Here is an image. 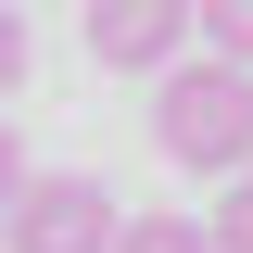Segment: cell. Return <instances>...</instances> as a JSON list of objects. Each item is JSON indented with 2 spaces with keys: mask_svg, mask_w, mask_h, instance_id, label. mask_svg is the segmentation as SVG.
I'll return each mask as SVG.
<instances>
[{
  "mask_svg": "<svg viewBox=\"0 0 253 253\" xmlns=\"http://www.w3.org/2000/svg\"><path fill=\"white\" fill-rule=\"evenodd\" d=\"M114 190L76 165H13V253H114Z\"/></svg>",
  "mask_w": 253,
  "mask_h": 253,
  "instance_id": "7a4b0ae2",
  "label": "cell"
},
{
  "mask_svg": "<svg viewBox=\"0 0 253 253\" xmlns=\"http://www.w3.org/2000/svg\"><path fill=\"white\" fill-rule=\"evenodd\" d=\"M152 152L177 165V177H241V165H253V63H241V51L165 63V89H152Z\"/></svg>",
  "mask_w": 253,
  "mask_h": 253,
  "instance_id": "6da1fadb",
  "label": "cell"
},
{
  "mask_svg": "<svg viewBox=\"0 0 253 253\" xmlns=\"http://www.w3.org/2000/svg\"><path fill=\"white\" fill-rule=\"evenodd\" d=\"M203 51H241L253 63V0H203Z\"/></svg>",
  "mask_w": 253,
  "mask_h": 253,
  "instance_id": "5b68a950",
  "label": "cell"
},
{
  "mask_svg": "<svg viewBox=\"0 0 253 253\" xmlns=\"http://www.w3.org/2000/svg\"><path fill=\"white\" fill-rule=\"evenodd\" d=\"M76 38L101 76H165L177 38H203V0H76Z\"/></svg>",
  "mask_w": 253,
  "mask_h": 253,
  "instance_id": "3957f363",
  "label": "cell"
},
{
  "mask_svg": "<svg viewBox=\"0 0 253 253\" xmlns=\"http://www.w3.org/2000/svg\"><path fill=\"white\" fill-rule=\"evenodd\" d=\"M215 241H228V253H253V165L228 177V203H215Z\"/></svg>",
  "mask_w": 253,
  "mask_h": 253,
  "instance_id": "8992f818",
  "label": "cell"
},
{
  "mask_svg": "<svg viewBox=\"0 0 253 253\" xmlns=\"http://www.w3.org/2000/svg\"><path fill=\"white\" fill-rule=\"evenodd\" d=\"M114 253H228V241H215V215L152 203V215H126V228H114Z\"/></svg>",
  "mask_w": 253,
  "mask_h": 253,
  "instance_id": "277c9868",
  "label": "cell"
}]
</instances>
